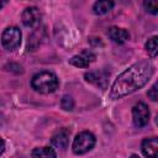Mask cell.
Masks as SVG:
<instances>
[{
    "label": "cell",
    "mask_w": 158,
    "mask_h": 158,
    "mask_svg": "<svg viewBox=\"0 0 158 158\" xmlns=\"http://www.w3.org/2000/svg\"><path fill=\"white\" fill-rule=\"evenodd\" d=\"M153 65L149 60H139L121 73L110 90L111 99H118L142 88L152 77Z\"/></svg>",
    "instance_id": "1"
},
{
    "label": "cell",
    "mask_w": 158,
    "mask_h": 158,
    "mask_svg": "<svg viewBox=\"0 0 158 158\" xmlns=\"http://www.w3.org/2000/svg\"><path fill=\"white\" fill-rule=\"evenodd\" d=\"M58 84H59L58 78L52 72H40L35 74L31 80L32 88L41 94H49L56 91Z\"/></svg>",
    "instance_id": "2"
},
{
    "label": "cell",
    "mask_w": 158,
    "mask_h": 158,
    "mask_svg": "<svg viewBox=\"0 0 158 158\" xmlns=\"http://www.w3.org/2000/svg\"><path fill=\"white\" fill-rule=\"evenodd\" d=\"M94 146H95V136L89 131H83L75 136L72 148L75 154H84L89 152Z\"/></svg>",
    "instance_id": "3"
},
{
    "label": "cell",
    "mask_w": 158,
    "mask_h": 158,
    "mask_svg": "<svg viewBox=\"0 0 158 158\" xmlns=\"http://www.w3.org/2000/svg\"><path fill=\"white\" fill-rule=\"evenodd\" d=\"M1 43L7 51H15L21 43V31L16 26L7 27L1 36Z\"/></svg>",
    "instance_id": "4"
},
{
    "label": "cell",
    "mask_w": 158,
    "mask_h": 158,
    "mask_svg": "<svg viewBox=\"0 0 158 158\" xmlns=\"http://www.w3.org/2000/svg\"><path fill=\"white\" fill-rule=\"evenodd\" d=\"M133 122L138 127H143L149 121V109L144 102H138L132 109Z\"/></svg>",
    "instance_id": "5"
},
{
    "label": "cell",
    "mask_w": 158,
    "mask_h": 158,
    "mask_svg": "<svg viewBox=\"0 0 158 158\" xmlns=\"http://www.w3.org/2000/svg\"><path fill=\"white\" fill-rule=\"evenodd\" d=\"M40 20H41L40 10L35 6L27 7L22 12V22L26 27H35L36 25L40 23Z\"/></svg>",
    "instance_id": "6"
},
{
    "label": "cell",
    "mask_w": 158,
    "mask_h": 158,
    "mask_svg": "<svg viewBox=\"0 0 158 158\" xmlns=\"http://www.w3.org/2000/svg\"><path fill=\"white\" fill-rule=\"evenodd\" d=\"M142 153L147 158H157V156H158V139L156 137L143 139Z\"/></svg>",
    "instance_id": "7"
},
{
    "label": "cell",
    "mask_w": 158,
    "mask_h": 158,
    "mask_svg": "<svg viewBox=\"0 0 158 158\" xmlns=\"http://www.w3.org/2000/svg\"><path fill=\"white\" fill-rule=\"evenodd\" d=\"M95 59V56L91 53V52H88V51H84L81 54H78V56H73L70 59H69V63L75 65V67H79V68H88L89 64Z\"/></svg>",
    "instance_id": "8"
},
{
    "label": "cell",
    "mask_w": 158,
    "mask_h": 158,
    "mask_svg": "<svg viewBox=\"0 0 158 158\" xmlns=\"http://www.w3.org/2000/svg\"><path fill=\"white\" fill-rule=\"evenodd\" d=\"M107 35H109V37L111 38L112 42L118 43V44L125 43V42L128 40V37H130V35H128V32H127L126 30L120 28V27H117V26L110 27L109 31H107Z\"/></svg>",
    "instance_id": "9"
},
{
    "label": "cell",
    "mask_w": 158,
    "mask_h": 158,
    "mask_svg": "<svg viewBox=\"0 0 158 158\" xmlns=\"http://www.w3.org/2000/svg\"><path fill=\"white\" fill-rule=\"evenodd\" d=\"M69 135L70 132L67 128H62L56 132L52 137V144L57 148H65L69 143Z\"/></svg>",
    "instance_id": "10"
},
{
    "label": "cell",
    "mask_w": 158,
    "mask_h": 158,
    "mask_svg": "<svg viewBox=\"0 0 158 158\" xmlns=\"http://www.w3.org/2000/svg\"><path fill=\"white\" fill-rule=\"evenodd\" d=\"M106 78H107V74L104 73V72H89V73L85 74L86 81L93 83V84H95L96 86H100V88L106 86Z\"/></svg>",
    "instance_id": "11"
},
{
    "label": "cell",
    "mask_w": 158,
    "mask_h": 158,
    "mask_svg": "<svg viewBox=\"0 0 158 158\" xmlns=\"http://www.w3.org/2000/svg\"><path fill=\"white\" fill-rule=\"evenodd\" d=\"M32 158H57V154L51 147H40L35 148L31 153Z\"/></svg>",
    "instance_id": "12"
},
{
    "label": "cell",
    "mask_w": 158,
    "mask_h": 158,
    "mask_svg": "<svg viewBox=\"0 0 158 158\" xmlns=\"http://www.w3.org/2000/svg\"><path fill=\"white\" fill-rule=\"evenodd\" d=\"M114 7V2L109 1V0H101V1H96L93 6V10L96 15H104L106 12H109L111 9Z\"/></svg>",
    "instance_id": "13"
},
{
    "label": "cell",
    "mask_w": 158,
    "mask_h": 158,
    "mask_svg": "<svg viewBox=\"0 0 158 158\" xmlns=\"http://www.w3.org/2000/svg\"><path fill=\"white\" fill-rule=\"evenodd\" d=\"M157 36H153L152 38H149L148 41H147V43H146V49H147V52H148V54L152 57V58H154L156 56H157V53H158V46H157Z\"/></svg>",
    "instance_id": "14"
},
{
    "label": "cell",
    "mask_w": 158,
    "mask_h": 158,
    "mask_svg": "<svg viewBox=\"0 0 158 158\" xmlns=\"http://www.w3.org/2000/svg\"><path fill=\"white\" fill-rule=\"evenodd\" d=\"M60 105H62V107H63L64 110L70 111V110H73V107H74V101H73L72 96H69V95H64V96L62 98Z\"/></svg>",
    "instance_id": "15"
},
{
    "label": "cell",
    "mask_w": 158,
    "mask_h": 158,
    "mask_svg": "<svg viewBox=\"0 0 158 158\" xmlns=\"http://www.w3.org/2000/svg\"><path fill=\"white\" fill-rule=\"evenodd\" d=\"M144 7L147 9V11L148 12H151V14H153V15H156L157 12H158V2L157 1H153V0H151V1H144Z\"/></svg>",
    "instance_id": "16"
},
{
    "label": "cell",
    "mask_w": 158,
    "mask_h": 158,
    "mask_svg": "<svg viewBox=\"0 0 158 158\" xmlns=\"http://www.w3.org/2000/svg\"><path fill=\"white\" fill-rule=\"evenodd\" d=\"M148 96L153 100V101H156L157 100V84H153V86L149 89V91H148Z\"/></svg>",
    "instance_id": "17"
},
{
    "label": "cell",
    "mask_w": 158,
    "mask_h": 158,
    "mask_svg": "<svg viewBox=\"0 0 158 158\" xmlns=\"http://www.w3.org/2000/svg\"><path fill=\"white\" fill-rule=\"evenodd\" d=\"M4 151H5V142L0 138V156L2 154V152H4Z\"/></svg>",
    "instance_id": "18"
},
{
    "label": "cell",
    "mask_w": 158,
    "mask_h": 158,
    "mask_svg": "<svg viewBox=\"0 0 158 158\" xmlns=\"http://www.w3.org/2000/svg\"><path fill=\"white\" fill-rule=\"evenodd\" d=\"M4 5H5V1H0V9H1Z\"/></svg>",
    "instance_id": "19"
},
{
    "label": "cell",
    "mask_w": 158,
    "mask_h": 158,
    "mask_svg": "<svg viewBox=\"0 0 158 158\" xmlns=\"http://www.w3.org/2000/svg\"><path fill=\"white\" fill-rule=\"evenodd\" d=\"M130 158H139V157H138V156H137V154H132V156H131V157H130Z\"/></svg>",
    "instance_id": "20"
}]
</instances>
